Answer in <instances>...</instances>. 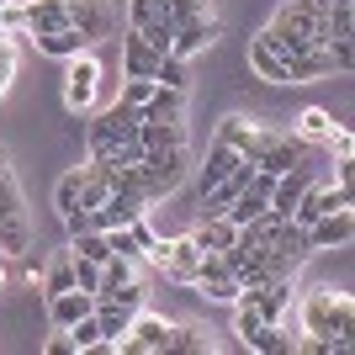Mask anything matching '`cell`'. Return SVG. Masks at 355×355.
<instances>
[{"label": "cell", "instance_id": "cell-24", "mask_svg": "<svg viewBox=\"0 0 355 355\" xmlns=\"http://www.w3.org/2000/svg\"><path fill=\"white\" fill-rule=\"evenodd\" d=\"M318 74H334V64H329V48H308V53L286 59V80H292V85H308V80H318Z\"/></svg>", "mask_w": 355, "mask_h": 355}, {"label": "cell", "instance_id": "cell-16", "mask_svg": "<svg viewBox=\"0 0 355 355\" xmlns=\"http://www.w3.org/2000/svg\"><path fill=\"white\" fill-rule=\"evenodd\" d=\"M196 266H202V250H196L191 234H175L170 239V260H164V276L170 282H196Z\"/></svg>", "mask_w": 355, "mask_h": 355}, {"label": "cell", "instance_id": "cell-48", "mask_svg": "<svg viewBox=\"0 0 355 355\" xmlns=\"http://www.w3.org/2000/svg\"><path fill=\"white\" fill-rule=\"evenodd\" d=\"M0 27H6V32H16V37H27V11L6 0V11H0Z\"/></svg>", "mask_w": 355, "mask_h": 355}, {"label": "cell", "instance_id": "cell-49", "mask_svg": "<svg viewBox=\"0 0 355 355\" xmlns=\"http://www.w3.org/2000/svg\"><path fill=\"white\" fill-rule=\"evenodd\" d=\"M329 148H334V154H355V138H350V128H334V133H329Z\"/></svg>", "mask_w": 355, "mask_h": 355}, {"label": "cell", "instance_id": "cell-21", "mask_svg": "<svg viewBox=\"0 0 355 355\" xmlns=\"http://www.w3.org/2000/svg\"><path fill=\"white\" fill-rule=\"evenodd\" d=\"M37 43V53H48V59H74V53H85L90 37L80 27H59V32H48V37H32Z\"/></svg>", "mask_w": 355, "mask_h": 355}, {"label": "cell", "instance_id": "cell-41", "mask_svg": "<svg viewBox=\"0 0 355 355\" xmlns=\"http://www.w3.org/2000/svg\"><path fill=\"white\" fill-rule=\"evenodd\" d=\"M74 286L96 297V286H101V266H96V260H80V254H74Z\"/></svg>", "mask_w": 355, "mask_h": 355}, {"label": "cell", "instance_id": "cell-53", "mask_svg": "<svg viewBox=\"0 0 355 355\" xmlns=\"http://www.w3.org/2000/svg\"><path fill=\"white\" fill-rule=\"evenodd\" d=\"M355 0H329V11H350Z\"/></svg>", "mask_w": 355, "mask_h": 355}, {"label": "cell", "instance_id": "cell-29", "mask_svg": "<svg viewBox=\"0 0 355 355\" xmlns=\"http://www.w3.org/2000/svg\"><path fill=\"white\" fill-rule=\"evenodd\" d=\"M27 250H32V223H27V212L0 218V254H27Z\"/></svg>", "mask_w": 355, "mask_h": 355}, {"label": "cell", "instance_id": "cell-32", "mask_svg": "<svg viewBox=\"0 0 355 355\" xmlns=\"http://www.w3.org/2000/svg\"><path fill=\"white\" fill-rule=\"evenodd\" d=\"M133 32H138V37H144V43L164 59V53H170V37H175V21H170V16H148L144 27H133Z\"/></svg>", "mask_w": 355, "mask_h": 355}, {"label": "cell", "instance_id": "cell-2", "mask_svg": "<svg viewBox=\"0 0 355 355\" xmlns=\"http://www.w3.org/2000/svg\"><path fill=\"white\" fill-rule=\"evenodd\" d=\"M186 144L180 148H144V159H138V180H144V202H159V196H170L180 186V175H186Z\"/></svg>", "mask_w": 355, "mask_h": 355}, {"label": "cell", "instance_id": "cell-56", "mask_svg": "<svg viewBox=\"0 0 355 355\" xmlns=\"http://www.w3.org/2000/svg\"><path fill=\"white\" fill-rule=\"evenodd\" d=\"M0 286H6V276H0Z\"/></svg>", "mask_w": 355, "mask_h": 355}, {"label": "cell", "instance_id": "cell-11", "mask_svg": "<svg viewBox=\"0 0 355 355\" xmlns=\"http://www.w3.org/2000/svg\"><path fill=\"white\" fill-rule=\"evenodd\" d=\"M297 164H302V138H297V133H270V144L260 148L254 170H266V175H286V170H297Z\"/></svg>", "mask_w": 355, "mask_h": 355}, {"label": "cell", "instance_id": "cell-18", "mask_svg": "<svg viewBox=\"0 0 355 355\" xmlns=\"http://www.w3.org/2000/svg\"><path fill=\"white\" fill-rule=\"evenodd\" d=\"M308 191V175H302V164L297 170H286V175H276V186H270V218H292V207H297V196Z\"/></svg>", "mask_w": 355, "mask_h": 355}, {"label": "cell", "instance_id": "cell-6", "mask_svg": "<svg viewBox=\"0 0 355 355\" xmlns=\"http://www.w3.org/2000/svg\"><path fill=\"white\" fill-rule=\"evenodd\" d=\"M270 133H276V128H260L254 117H223L212 138H223L228 148H239V154H244V159L254 164V159H260V148L270 144Z\"/></svg>", "mask_w": 355, "mask_h": 355}, {"label": "cell", "instance_id": "cell-34", "mask_svg": "<svg viewBox=\"0 0 355 355\" xmlns=\"http://www.w3.org/2000/svg\"><path fill=\"white\" fill-rule=\"evenodd\" d=\"M191 59H175V53H164L159 69H154V85H170V90H186L191 85V69H186Z\"/></svg>", "mask_w": 355, "mask_h": 355}, {"label": "cell", "instance_id": "cell-37", "mask_svg": "<svg viewBox=\"0 0 355 355\" xmlns=\"http://www.w3.org/2000/svg\"><path fill=\"white\" fill-rule=\"evenodd\" d=\"M196 286H202V297H207V302H228V308H234L239 292H244L234 276H218V282H196Z\"/></svg>", "mask_w": 355, "mask_h": 355}, {"label": "cell", "instance_id": "cell-52", "mask_svg": "<svg viewBox=\"0 0 355 355\" xmlns=\"http://www.w3.org/2000/svg\"><path fill=\"white\" fill-rule=\"evenodd\" d=\"M334 175H340V186H350V180H355V159H350V154L340 159V170H334Z\"/></svg>", "mask_w": 355, "mask_h": 355}, {"label": "cell", "instance_id": "cell-5", "mask_svg": "<svg viewBox=\"0 0 355 355\" xmlns=\"http://www.w3.org/2000/svg\"><path fill=\"white\" fill-rule=\"evenodd\" d=\"M334 207H350V186H313L308 180V191L297 196V207H292V223L297 228H313V223L324 218V212Z\"/></svg>", "mask_w": 355, "mask_h": 355}, {"label": "cell", "instance_id": "cell-14", "mask_svg": "<svg viewBox=\"0 0 355 355\" xmlns=\"http://www.w3.org/2000/svg\"><path fill=\"white\" fill-rule=\"evenodd\" d=\"M250 74H254V80H266V85H292V80H286V59L260 37V32L250 37Z\"/></svg>", "mask_w": 355, "mask_h": 355}, {"label": "cell", "instance_id": "cell-40", "mask_svg": "<svg viewBox=\"0 0 355 355\" xmlns=\"http://www.w3.org/2000/svg\"><path fill=\"white\" fill-rule=\"evenodd\" d=\"M148 96H154V80H138V74H128V85H122V96H117V101L138 112V106H144Z\"/></svg>", "mask_w": 355, "mask_h": 355}, {"label": "cell", "instance_id": "cell-22", "mask_svg": "<svg viewBox=\"0 0 355 355\" xmlns=\"http://www.w3.org/2000/svg\"><path fill=\"white\" fill-rule=\"evenodd\" d=\"M239 159H244L239 148H228L223 138H212V148H207V164H202V175H196V186H202V191H212V186H218V180L228 175V170H234Z\"/></svg>", "mask_w": 355, "mask_h": 355}, {"label": "cell", "instance_id": "cell-7", "mask_svg": "<svg viewBox=\"0 0 355 355\" xmlns=\"http://www.w3.org/2000/svg\"><path fill=\"white\" fill-rule=\"evenodd\" d=\"M64 11H69V27H80L90 43L112 37V27H117V11H112V0H64Z\"/></svg>", "mask_w": 355, "mask_h": 355}, {"label": "cell", "instance_id": "cell-8", "mask_svg": "<svg viewBox=\"0 0 355 355\" xmlns=\"http://www.w3.org/2000/svg\"><path fill=\"white\" fill-rule=\"evenodd\" d=\"M212 43H218V16L202 11V16H191V21H180V27H175L170 53H175V59H196V53H202V48H212Z\"/></svg>", "mask_w": 355, "mask_h": 355}, {"label": "cell", "instance_id": "cell-38", "mask_svg": "<svg viewBox=\"0 0 355 355\" xmlns=\"http://www.w3.org/2000/svg\"><path fill=\"white\" fill-rule=\"evenodd\" d=\"M16 212H27L21 207V186H16L11 170H0V218H16Z\"/></svg>", "mask_w": 355, "mask_h": 355}, {"label": "cell", "instance_id": "cell-35", "mask_svg": "<svg viewBox=\"0 0 355 355\" xmlns=\"http://www.w3.org/2000/svg\"><path fill=\"white\" fill-rule=\"evenodd\" d=\"M122 282H133V260H122V254H112L101 266V286H96V297H112Z\"/></svg>", "mask_w": 355, "mask_h": 355}, {"label": "cell", "instance_id": "cell-51", "mask_svg": "<svg viewBox=\"0 0 355 355\" xmlns=\"http://www.w3.org/2000/svg\"><path fill=\"white\" fill-rule=\"evenodd\" d=\"M297 11H308V16H324L329 11V0H292Z\"/></svg>", "mask_w": 355, "mask_h": 355}, {"label": "cell", "instance_id": "cell-27", "mask_svg": "<svg viewBox=\"0 0 355 355\" xmlns=\"http://www.w3.org/2000/svg\"><path fill=\"white\" fill-rule=\"evenodd\" d=\"M138 144L144 148H180L186 144V122H138Z\"/></svg>", "mask_w": 355, "mask_h": 355}, {"label": "cell", "instance_id": "cell-42", "mask_svg": "<svg viewBox=\"0 0 355 355\" xmlns=\"http://www.w3.org/2000/svg\"><path fill=\"white\" fill-rule=\"evenodd\" d=\"M170 0H128V27H144L148 16H164Z\"/></svg>", "mask_w": 355, "mask_h": 355}, {"label": "cell", "instance_id": "cell-45", "mask_svg": "<svg viewBox=\"0 0 355 355\" xmlns=\"http://www.w3.org/2000/svg\"><path fill=\"white\" fill-rule=\"evenodd\" d=\"M202 11H207V0H170V6H164V16H170L175 27H180V21H191V16H202Z\"/></svg>", "mask_w": 355, "mask_h": 355}, {"label": "cell", "instance_id": "cell-3", "mask_svg": "<svg viewBox=\"0 0 355 355\" xmlns=\"http://www.w3.org/2000/svg\"><path fill=\"white\" fill-rule=\"evenodd\" d=\"M164 350H170V318H164V313L138 308L133 313V329L117 340V355H164Z\"/></svg>", "mask_w": 355, "mask_h": 355}, {"label": "cell", "instance_id": "cell-9", "mask_svg": "<svg viewBox=\"0 0 355 355\" xmlns=\"http://www.w3.org/2000/svg\"><path fill=\"white\" fill-rule=\"evenodd\" d=\"M292 276H276V282H266V286H244V297L254 302V313H260V324H282L286 318V308H292Z\"/></svg>", "mask_w": 355, "mask_h": 355}, {"label": "cell", "instance_id": "cell-12", "mask_svg": "<svg viewBox=\"0 0 355 355\" xmlns=\"http://www.w3.org/2000/svg\"><path fill=\"white\" fill-rule=\"evenodd\" d=\"M302 234H308V250H334V244H350L355 218H350V207H334V212H324V218L313 223V228H302Z\"/></svg>", "mask_w": 355, "mask_h": 355}, {"label": "cell", "instance_id": "cell-30", "mask_svg": "<svg viewBox=\"0 0 355 355\" xmlns=\"http://www.w3.org/2000/svg\"><path fill=\"white\" fill-rule=\"evenodd\" d=\"M37 282H43V297L69 292V286H74V254H69V250H64V254H53V260L43 266V276H37Z\"/></svg>", "mask_w": 355, "mask_h": 355}, {"label": "cell", "instance_id": "cell-23", "mask_svg": "<svg viewBox=\"0 0 355 355\" xmlns=\"http://www.w3.org/2000/svg\"><path fill=\"white\" fill-rule=\"evenodd\" d=\"M234 234H239V228H234V223H228V218H223V212H218V218H202V223H196V228H191L196 250H207V254H223V250H228V244H234Z\"/></svg>", "mask_w": 355, "mask_h": 355}, {"label": "cell", "instance_id": "cell-43", "mask_svg": "<svg viewBox=\"0 0 355 355\" xmlns=\"http://www.w3.org/2000/svg\"><path fill=\"white\" fill-rule=\"evenodd\" d=\"M106 239H112V250H117L122 260H144V250H138V239L128 234V228H106Z\"/></svg>", "mask_w": 355, "mask_h": 355}, {"label": "cell", "instance_id": "cell-13", "mask_svg": "<svg viewBox=\"0 0 355 355\" xmlns=\"http://www.w3.org/2000/svg\"><path fill=\"white\" fill-rule=\"evenodd\" d=\"M85 313H96V297L80 292V286H69V292H53V297H48V318H53V329L80 324Z\"/></svg>", "mask_w": 355, "mask_h": 355}, {"label": "cell", "instance_id": "cell-50", "mask_svg": "<svg viewBox=\"0 0 355 355\" xmlns=\"http://www.w3.org/2000/svg\"><path fill=\"white\" fill-rule=\"evenodd\" d=\"M43 350H48V355H80V350H74V340H69V329H64L59 340H48Z\"/></svg>", "mask_w": 355, "mask_h": 355}, {"label": "cell", "instance_id": "cell-36", "mask_svg": "<svg viewBox=\"0 0 355 355\" xmlns=\"http://www.w3.org/2000/svg\"><path fill=\"white\" fill-rule=\"evenodd\" d=\"M69 340H74V350H101L106 334H101V324H96V313H85L80 324H69Z\"/></svg>", "mask_w": 355, "mask_h": 355}, {"label": "cell", "instance_id": "cell-19", "mask_svg": "<svg viewBox=\"0 0 355 355\" xmlns=\"http://www.w3.org/2000/svg\"><path fill=\"white\" fill-rule=\"evenodd\" d=\"M133 313L138 308H122V302H112V297H96V324H101V334H106L112 350H117V340L133 329Z\"/></svg>", "mask_w": 355, "mask_h": 355}, {"label": "cell", "instance_id": "cell-20", "mask_svg": "<svg viewBox=\"0 0 355 355\" xmlns=\"http://www.w3.org/2000/svg\"><path fill=\"white\" fill-rule=\"evenodd\" d=\"M122 69L138 74V80H154V69H159V53H154L133 27H128V37H122Z\"/></svg>", "mask_w": 355, "mask_h": 355}, {"label": "cell", "instance_id": "cell-54", "mask_svg": "<svg viewBox=\"0 0 355 355\" xmlns=\"http://www.w3.org/2000/svg\"><path fill=\"white\" fill-rule=\"evenodd\" d=\"M0 170H11V164H6V154H0Z\"/></svg>", "mask_w": 355, "mask_h": 355}, {"label": "cell", "instance_id": "cell-25", "mask_svg": "<svg viewBox=\"0 0 355 355\" xmlns=\"http://www.w3.org/2000/svg\"><path fill=\"white\" fill-rule=\"evenodd\" d=\"M69 254H80V260H96V266H106L112 260V239H106V228H85V234H69Z\"/></svg>", "mask_w": 355, "mask_h": 355}, {"label": "cell", "instance_id": "cell-1", "mask_svg": "<svg viewBox=\"0 0 355 355\" xmlns=\"http://www.w3.org/2000/svg\"><path fill=\"white\" fill-rule=\"evenodd\" d=\"M350 329H355V297L350 292H334V286L302 292V334L324 340V355L350 350Z\"/></svg>", "mask_w": 355, "mask_h": 355}, {"label": "cell", "instance_id": "cell-31", "mask_svg": "<svg viewBox=\"0 0 355 355\" xmlns=\"http://www.w3.org/2000/svg\"><path fill=\"white\" fill-rule=\"evenodd\" d=\"M170 350H191V355H212V340L202 324H170Z\"/></svg>", "mask_w": 355, "mask_h": 355}, {"label": "cell", "instance_id": "cell-55", "mask_svg": "<svg viewBox=\"0 0 355 355\" xmlns=\"http://www.w3.org/2000/svg\"><path fill=\"white\" fill-rule=\"evenodd\" d=\"M0 11H6V0H0Z\"/></svg>", "mask_w": 355, "mask_h": 355}, {"label": "cell", "instance_id": "cell-33", "mask_svg": "<svg viewBox=\"0 0 355 355\" xmlns=\"http://www.w3.org/2000/svg\"><path fill=\"white\" fill-rule=\"evenodd\" d=\"M80 186H85V164L69 170V175H59V186H53V207H59V218L80 207Z\"/></svg>", "mask_w": 355, "mask_h": 355}, {"label": "cell", "instance_id": "cell-4", "mask_svg": "<svg viewBox=\"0 0 355 355\" xmlns=\"http://www.w3.org/2000/svg\"><path fill=\"white\" fill-rule=\"evenodd\" d=\"M64 64H69V74H64V106L69 112H90L96 90H101V64L90 59V48L74 53V59H64Z\"/></svg>", "mask_w": 355, "mask_h": 355}, {"label": "cell", "instance_id": "cell-17", "mask_svg": "<svg viewBox=\"0 0 355 355\" xmlns=\"http://www.w3.org/2000/svg\"><path fill=\"white\" fill-rule=\"evenodd\" d=\"M21 11H27V37H48V32L69 27V11H64V0H27Z\"/></svg>", "mask_w": 355, "mask_h": 355}, {"label": "cell", "instance_id": "cell-44", "mask_svg": "<svg viewBox=\"0 0 355 355\" xmlns=\"http://www.w3.org/2000/svg\"><path fill=\"white\" fill-rule=\"evenodd\" d=\"M329 64H334V69H350V64H355V43H350V37H329Z\"/></svg>", "mask_w": 355, "mask_h": 355}, {"label": "cell", "instance_id": "cell-39", "mask_svg": "<svg viewBox=\"0 0 355 355\" xmlns=\"http://www.w3.org/2000/svg\"><path fill=\"white\" fill-rule=\"evenodd\" d=\"M254 329H260V313H254V302H250V297L239 292V302H234V334H239V340H250Z\"/></svg>", "mask_w": 355, "mask_h": 355}, {"label": "cell", "instance_id": "cell-26", "mask_svg": "<svg viewBox=\"0 0 355 355\" xmlns=\"http://www.w3.org/2000/svg\"><path fill=\"white\" fill-rule=\"evenodd\" d=\"M292 345H297V334H286L282 324H260L244 340V350H260V355H292Z\"/></svg>", "mask_w": 355, "mask_h": 355}, {"label": "cell", "instance_id": "cell-46", "mask_svg": "<svg viewBox=\"0 0 355 355\" xmlns=\"http://www.w3.org/2000/svg\"><path fill=\"white\" fill-rule=\"evenodd\" d=\"M11 74H16V43L0 37V96H6V85H11Z\"/></svg>", "mask_w": 355, "mask_h": 355}, {"label": "cell", "instance_id": "cell-15", "mask_svg": "<svg viewBox=\"0 0 355 355\" xmlns=\"http://www.w3.org/2000/svg\"><path fill=\"white\" fill-rule=\"evenodd\" d=\"M186 117V90H170V85H154L144 106H138V122H180Z\"/></svg>", "mask_w": 355, "mask_h": 355}, {"label": "cell", "instance_id": "cell-28", "mask_svg": "<svg viewBox=\"0 0 355 355\" xmlns=\"http://www.w3.org/2000/svg\"><path fill=\"white\" fill-rule=\"evenodd\" d=\"M334 128H340V122H334V112H324V106H308V112L297 117V138H302V144H329Z\"/></svg>", "mask_w": 355, "mask_h": 355}, {"label": "cell", "instance_id": "cell-10", "mask_svg": "<svg viewBox=\"0 0 355 355\" xmlns=\"http://www.w3.org/2000/svg\"><path fill=\"white\" fill-rule=\"evenodd\" d=\"M144 212H148V202L138 191H112L101 207L90 212V228H128V223H138Z\"/></svg>", "mask_w": 355, "mask_h": 355}, {"label": "cell", "instance_id": "cell-47", "mask_svg": "<svg viewBox=\"0 0 355 355\" xmlns=\"http://www.w3.org/2000/svg\"><path fill=\"white\" fill-rule=\"evenodd\" d=\"M128 234H133L138 239V250H154V244H159V234H154V223H148V212H144V218H138V223H128Z\"/></svg>", "mask_w": 355, "mask_h": 355}]
</instances>
